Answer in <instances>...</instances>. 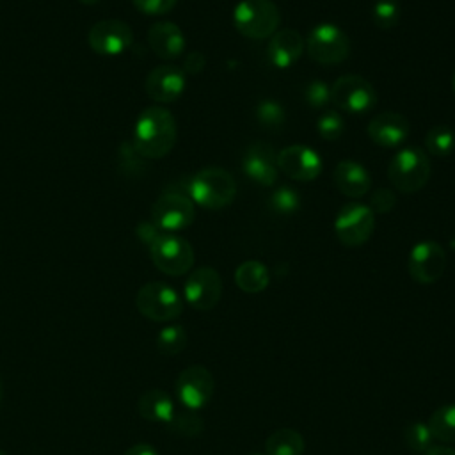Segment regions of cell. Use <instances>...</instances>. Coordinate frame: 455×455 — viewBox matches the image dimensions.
Listing matches in <instances>:
<instances>
[{"label":"cell","mask_w":455,"mask_h":455,"mask_svg":"<svg viewBox=\"0 0 455 455\" xmlns=\"http://www.w3.org/2000/svg\"><path fill=\"white\" fill-rule=\"evenodd\" d=\"M80 4H84V5H94V4H98L100 0H78Z\"/></svg>","instance_id":"60d3db41"},{"label":"cell","mask_w":455,"mask_h":455,"mask_svg":"<svg viewBox=\"0 0 455 455\" xmlns=\"http://www.w3.org/2000/svg\"><path fill=\"white\" fill-rule=\"evenodd\" d=\"M432 165L425 151L409 146L395 153L387 165V178L398 192L414 194L423 188L430 178Z\"/></svg>","instance_id":"3957f363"},{"label":"cell","mask_w":455,"mask_h":455,"mask_svg":"<svg viewBox=\"0 0 455 455\" xmlns=\"http://www.w3.org/2000/svg\"><path fill=\"white\" fill-rule=\"evenodd\" d=\"M425 455H455V448H450V446H432Z\"/></svg>","instance_id":"ab89813d"},{"label":"cell","mask_w":455,"mask_h":455,"mask_svg":"<svg viewBox=\"0 0 455 455\" xmlns=\"http://www.w3.org/2000/svg\"><path fill=\"white\" fill-rule=\"evenodd\" d=\"M281 14L272 0H240L233 9L235 28L251 39H265L277 32Z\"/></svg>","instance_id":"277c9868"},{"label":"cell","mask_w":455,"mask_h":455,"mask_svg":"<svg viewBox=\"0 0 455 455\" xmlns=\"http://www.w3.org/2000/svg\"><path fill=\"white\" fill-rule=\"evenodd\" d=\"M256 119L259 121L261 126H265L268 130H277L284 124L286 112L279 101L261 100L256 107Z\"/></svg>","instance_id":"f546056e"},{"label":"cell","mask_w":455,"mask_h":455,"mask_svg":"<svg viewBox=\"0 0 455 455\" xmlns=\"http://www.w3.org/2000/svg\"><path fill=\"white\" fill-rule=\"evenodd\" d=\"M306 441L295 428H277L265 441V455H302Z\"/></svg>","instance_id":"cb8c5ba5"},{"label":"cell","mask_w":455,"mask_h":455,"mask_svg":"<svg viewBox=\"0 0 455 455\" xmlns=\"http://www.w3.org/2000/svg\"><path fill=\"white\" fill-rule=\"evenodd\" d=\"M178 128L174 116L164 107H146L133 126L132 148L144 158H162L176 144Z\"/></svg>","instance_id":"6da1fadb"},{"label":"cell","mask_w":455,"mask_h":455,"mask_svg":"<svg viewBox=\"0 0 455 455\" xmlns=\"http://www.w3.org/2000/svg\"><path fill=\"white\" fill-rule=\"evenodd\" d=\"M133 41V32L123 20H101L96 21L89 34V46L100 55H119L124 53Z\"/></svg>","instance_id":"5bb4252c"},{"label":"cell","mask_w":455,"mask_h":455,"mask_svg":"<svg viewBox=\"0 0 455 455\" xmlns=\"http://www.w3.org/2000/svg\"><path fill=\"white\" fill-rule=\"evenodd\" d=\"M375 229V213L361 203L341 206L334 219V233L345 247H359L370 240Z\"/></svg>","instance_id":"ba28073f"},{"label":"cell","mask_w":455,"mask_h":455,"mask_svg":"<svg viewBox=\"0 0 455 455\" xmlns=\"http://www.w3.org/2000/svg\"><path fill=\"white\" fill-rule=\"evenodd\" d=\"M304 98L311 108H325L332 100H331V87L325 82L313 80L307 84L304 91Z\"/></svg>","instance_id":"836d02e7"},{"label":"cell","mask_w":455,"mask_h":455,"mask_svg":"<svg viewBox=\"0 0 455 455\" xmlns=\"http://www.w3.org/2000/svg\"><path fill=\"white\" fill-rule=\"evenodd\" d=\"M400 4L398 0H375L373 7H371V18H373V23L379 27V28H393L398 20H400Z\"/></svg>","instance_id":"1f68e13d"},{"label":"cell","mask_w":455,"mask_h":455,"mask_svg":"<svg viewBox=\"0 0 455 455\" xmlns=\"http://www.w3.org/2000/svg\"><path fill=\"white\" fill-rule=\"evenodd\" d=\"M304 48H306V41L300 36V32L284 28L272 36L267 46V55L272 66H275L277 69H286L300 59Z\"/></svg>","instance_id":"ffe728a7"},{"label":"cell","mask_w":455,"mask_h":455,"mask_svg":"<svg viewBox=\"0 0 455 455\" xmlns=\"http://www.w3.org/2000/svg\"><path fill=\"white\" fill-rule=\"evenodd\" d=\"M409 135V123L398 112H380L368 123V137L380 148H398Z\"/></svg>","instance_id":"ac0fdd59"},{"label":"cell","mask_w":455,"mask_h":455,"mask_svg":"<svg viewBox=\"0 0 455 455\" xmlns=\"http://www.w3.org/2000/svg\"><path fill=\"white\" fill-rule=\"evenodd\" d=\"M316 132L323 140H338L345 132V123L336 110H325L316 121Z\"/></svg>","instance_id":"d6a6232c"},{"label":"cell","mask_w":455,"mask_h":455,"mask_svg":"<svg viewBox=\"0 0 455 455\" xmlns=\"http://www.w3.org/2000/svg\"><path fill=\"white\" fill-rule=\"evenodd\" d=\"M306 50L320 64H339L350 53V41L338 25L320 23L309 32Z\"/></svg>","instance_id":"9c48e42d"},{"label":"cell","mask_w":455,"mask_h":455,"mask_svg":"<svg viewBox=\"0 0 455 455\" xmlns=\"http://www.w3.org/2000/svg\"><path fill=\"white\" fill-rule=\"evenodd\" d=\"M132 2L139 12L149 14V16L165 14V12L172 11L174 5L178 4V0H132Z\"/></svg>","instance_id":"e575fe53"},{"label":"cell","mask_w":455,"mask_h":455,"mask_svg":"<svg viewBox=\"0 0 455 455\" xmlns=\"http://www.w3.org/2000/svg\"><path fill=\"white\" fill-rule=\"evenodd\" d=\"M409 275L419 284H432L439 281L446 270V252L444 249L432 240L416 243L411 249L407 259Z\"/></svg>","instance_id":"8fae6325"},{"label":"cell","mask_w":455,"mask_h":455,"mask_svg":"<svg viewBox=\"0 0 455 455\" xmlns=\"http://www.w3.org/2000/svg\"><path fill=\"white\" fill-rule=\"evenodd\" d=\"M149 254L155 267L167 275H183L194 265L192 245L174 233H160L149 245Z\"/></svg>","instance_id":"8992f818"},{"label":"cell","mask_w":455,"mask_h":455,"mask_svg":"<svg viewBox=\"0 0 455 455\" xmlns=\"http://www.w3.org/2000/svg\"><path fill=\"white\" fill-rule=\"evenodd\" d=\"M196 208L194 201L188 197V194L181 190H169L164 192L151 208V222L165 231H180L188 228L194 222Z\"/></svg>","instance_id":"52a82bcc"},{"label":"cell","mask_w":455,"mask_h":455,"mask_svg":"<svg viewBox=\"0 0 455 455\" xmlns=\"http://www.w3.org/2000/svg\"><path fill=\"white\" fill-rule=\"evenodd\" d=\"M160 233H162V231H160L153 222H142V224H139V228H137L139 238H140L142 242H146L148 245H151L153 240H155Z\"/></svg>","instance_id":"74e56055"},{"label":"cell","mask_w":455,"mask_h":455,"mask_svg":"<svg viewBox=\"0 0 455 455\" xmlns=\"http://www.w3.org/2000/svg\"><path fill=\"white\" fill-rule=\"evenodd\" d=\"M174 402L164 389H148L137 400L139 414L148 421L167 423L174 412Z\"/></svg>","instance_id":"7402d4cb"},{"label":"cell","mask_w":455,"mask_h":455,"mask_svg":"<svg viewBox=\"0 0 455 455\" xmlns=\"http://www.w3.org/2000/svg\"><path fill=\"white\" fill-rule=\"evenodd\" d=\"M277 165L288 178L297 181H311L322 172L320 155L313 148L302 144L281 149L277 155Z\"/></svg>","instance_id":"9a60e30c"},{"label":"cell","mask_w":455,"mask_h":455,"mask_svg":"<svg viewBox=\"0 0 455 455\" xmlns=\"http://www.w3.org/2000/svg\"><path fill=\"white\" fill-rule=\"evenodd\" d=\"M270 208L275 212V213H281V215H290V213H295L299 208H300V196L295 188L288 187V185H283V187H277L272 194H270Z\"/></svg>","instance_id":"4dcf8cb0"},{"label":"cell","mask_w":455,"mask_h":455,"mask_svg":"<svg viewBox=\"0 0 455 455\" xmlns=\"http://www.w3.org/2000/svg\"><path fill=\"white\" fill-rule=\"evenodd\" d=\"M215 380L208 368L192 364L185 368L176 379V395L183 407L203 409L213 396Z\"/></svg>","instance_id":"7c38bea8"},{"label":"cell","mask_w":455,"mask_h":455,"mask_svg":"<svg viewBox=\"0 0 455 455\" xmlns=\"http://www.w3.org/2000/svg\"><path fill=\"white\" fill-rule=\"evenodd\" d=\"M0 403H2V380H0Z\"/></svg>","instance_id":"7bdbcfd3"},{"label":"cell","mask_w":455,"mask_h":455,"mask_svg":"<svg viewBox=\"0 0 455 455\" xmlns=\"http://www.w3.org/2000/svg\"><path fill=\"white\" fill-rule=\"evenodd\" d=\"M135 306L142 316L153 322L176 320L183 311V300L178 291L162 281L140 286L135 297Z\"/></svg>","instance_id":"5b68a950"},{"label":"cell","mask_w":455,"mask_h":455,"mask_svg":"<svg viewBox=\"0 0 455 455\" xmlns=\"http://www.w3.org/2000/svg\"><path fill=\"white\" fill-rule=\"evenodd\" d=\"M252 455H263V453H252Z\"/></svg>","instance_id":"f6af8a7d"},{"label":"cell","mask_w":455,"mask_h":455,"mask_svg":"<svg viewBox=\"0 0 455 455\" xmlns=\"http://www.w3.org/2000/svg\"><path fill=\"white\" fill-rule=\"evenodd\" d=\"M425 146L435 156H448L455 148V133L446 124H435L427 132Z\"/></svg>","instance_id":"83f0119b"},{"label":"cell","mask_w":455,"mask_h":455,"mask_svg":"<svg viewBox=\"0 0 455 455\" xmlns=\"http://www.w3.org/2000/svg\"><path fill=\"white\" fill-rule=\"evenodd\" d=\"M451 85H453V92H455V73H453V78H451Z\"/></svg>","instance_id":"b9f144b4"},{"label":"cell","mask_w":455,"mask_h":455,"mask_svg":"<svg viewBox=\"0 0 455 455\" xmlns=\"http://www.w3.org/2000/svg\"><path fill=\"white\" fill-rule=\"evenodd\" d=\"M187 192L196 204L206 210H220L235 199L236 183L226 169L206 167L190 178Z\"/></svg>","instance_id":"7a4b0ae2"},{"label":"cell","mask_w":455,"mask_h":455,"mask_svg":"<svg viewBox=\"0 0 455 455\" xmlns=\"http://www.w3.org/2000/svg\"><path fill=\"white\" fill-rule=\"evenodd\" d=\"M206 64V57L201 53V52H190L187 57H185V62H183V69L181 71H187L190 75H196L199 71H203Z\"/></svg>","instance_id":"8d00e7d4"},{"label":"cell","mask_w":455,"mask_h":455,"mask_svg":"<svg viewBox=\"0 0 455 455\" xmlns=\"http://www.w3.org/2000/svg\"><path fill=\"white\" fill-rule=\"evenodd\" d=\"M396 196L389 188H377L370 197V208L373 213H387L395 208Z\"/></svg>","instance_id":"d590c367"},{"label":"cell","mask_w":455,"mask_h":455,"mask_svg":"<svg viewBox=\"0 0 455 455\" xmlns=\"http://www.w3.org/2000/svg\"><path fill=\"white\" fill-rule=\"evenodd\" d=\"M336 188L348 197H363L371 188L370 172L355 160H341L332 174Z\"/></svg>","instance_id":"44dd1931"},{"label":"cell","mask_w":455,"mask_h":455,"mask_svg":"<svg viewBox=\"0 0 455 455\" xmlns=\"http://www.w3.org/2000/svg\"><path fill=\"white\" fill-rule=\"evenodd\" d=\"M187 331L180 323L165 325L156 334V348L164 355H176L187 347Z\"/></svg>","instance_id":"4316f807"},{"label":"cell","mask_w":455,"mask_h":455,"mask_svg":"<svg viewBox=\"0 0 455 455\" xmlns=\"http://www.w3.org/2000/svg\"><path fill=\"white\" fill-rule=\"evenodd\" d=\"M0 455H5V451H2V450H0Z\"/></svg>","instance_id":"ee69618b"},{"label":"cell","mask_w":455,"mask_h":455,"mask_svg":"<svg viewBox=\"0 0 455 455\" xmlns=\"http://www.w3.org/2000/svg\"><path fill=\"white\" fill-rule=\"evenodd\" d=\"M432 441H434V435L427 423L414 421L403 428V443L412 453L425 455L432 448Z\"/></svg>","instance_id":"f1b7e54d"},{"label":"cell","mask_w":455,"mask_h":455,"mask_svg":"<svg viewBox=\"0 0 455 455\" xmlns=\"http://www.w3.org/2000/svg\"><path fill=\"white\" fill-rule=\"evenodd\" d=\"M332 103L350 114H364L377 103L373 85L359 75H343L331 87Z\"/></svg>","instance_id":"30bf717a"},{"label":"cell","mask_w":455,"mask_h":455,"mask_svg":"<svg viewBox=\"0 0 455 455\" xmlns=\"http://www.w3.org/2000/svg\"><path fill=\"white\" fill-rule=\"evenodd\" d=\"M124 455H158V451L148 443H139V444H133L132 448H128L124 451Z\"/></svg>","instance_id":"f35d334b"},{"label":"cell","mask_w":455,"mask_h":455,"mask_svg":"<svg viewBox=\"0 0 455 455\" xmlns=\"http://www.w3.org/2000/svg\"><path fill=\"white\" fill-rule=\"evenodd\" d=\"M268 268L256 259L243 261L235 270V283L245 293H259L268 286Z\"/></svg>","instance_id":"603a6c76"},{"label":"cell","mask_w":455,"mask_h":455,"mask_svg":"<svg viewBox=\"0 0 455 455\" xmlns=\"http://www.w3.org/2000/svg\"><path fill=\"white\" fill-rule=\"evenodd\" d=\"M242 169L252 181L270 187L277 180V153L267 142H254L243 153Z\"/></svg>","instance_id":"e0dca14e"},{"label":"cell","mask_w":455,"mask_h":455,"mask_svg":"<svg viewBox=\"0 0 455 455\" xmlns=\"http://www.w3.org/2000/svg\"><path fill=\"white\" fill-rule=\"evenodd\" d=\"M148 43L153 53L164 60L180 57L185 50V36L172 21H156L148 30Z\"/></svg>","instance_id":"d6986e66"},{"label":"cell","mask_w":455,"mask_h":455,"mask_svg":"<svg viewBox=\"0 0 455 455\" xmlns=\"http://www.w3.org/2000/svg\"><path fill=\"white\" fill-rule=\"evenodd\" d=\"M187 80L185 73L171 64L156 66L151 69L144 80L146 94L156 103H172L185 91Z\"/></svg>","instance_id":"2e32d148"},{"label":"cell","mask_w":455,"mask_h":455,"mask_svg":"<svg viewBox=\"0 0 455 455\" xmlns=\"http://www.w3.org/2000/svg\"><path fill=\"white\" fill-rule=\"evenodd\" d=\"M165 425H167L169 432L181 435V437H196L204 428L203 418L197 414V411L188 409V407L174 409L171 419Z\"/></svg>","instance_id":"484cf974"},{"label":"cell","mask_w":455,"mask_h":455,"mask_svg":"<svg viewBox=\"0 0 455 455\" xmlns=\"http://www.w3.org/2000/svg\"><path fill=\"white\" fill-rule=\"evenodd\" d=\"M185 300L197 311H210L217 306L222 295V279L212 267L192 270L183 286Z\"/></svg>","instance_id":"4fadbf2b"},{"label":"cell","mask_w":455,"mask_h":455,"mask_svg":"<svg viewBox=\"0 0 455 455\" xmlns=\"http://www.w3.org/2000/svg\"><path fill=\"white\" fill-rule=\"evenodd\" d=\"M427 425L434 439L446 444L455 443V403H448L435 409L428 418Z\"/></svg>","instance_id":"d4e9b609"}]
</instances>
